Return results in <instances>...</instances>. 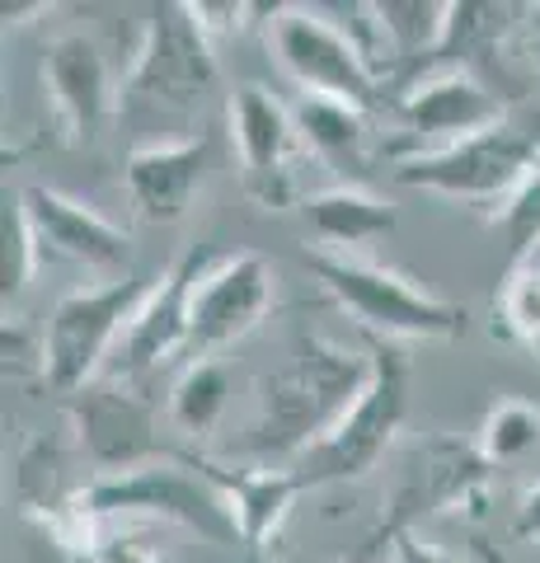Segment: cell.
Returning a JSON list of instances; mask_svg holds the SVG:
<instances>
[{"mask_svg":"<svg viewBox=\"0 0 540 563\" xmlns=\"http://www.w3.org/2000/svg\"><path fill=\"white\" fill-rule=\"evenodd\" d=\"M372 385V352L329 343L320 333L296 343L291 357L258 385V413L245 446L264 461H301L348 418V409Z\"/></svg>","mask_w":540,"mask_h":563,"instance_id":"obj_1","label":"cell"},{"mask_svg":"<svg viewBox=\"0 0 540 563\" xmlns=\"http://www.w3.org/2000/svg\"><path fill=\"white\" fill-rule=\"evenodd\" d=\"M306 268L320 287L334 296L339 310L372 333V339H461L470 314L442 301L423 287H414L405 273L353 254H306Z\"/></svg>","mask_w":540,"mask_h":563,"instance_id":"obj_2","label":"cell"},{"mask_svg":"<svg viewBox=\"0 0 540 563\" xmlns=\"http://www.w3.org/2000/svg\"><path fill=\"white\" fill-rule=\"evenodd\" d=\"M155 282L161 277L128 273L99 282V287H80L52 306L43 329V380L52 395L71 399L85 385H95V372L103 366V357L118 352L132 314L142 310Z\"/></svg>","mask_w":540,"mask_h":563,"instance_id":"obj_3","label":"cell"},{"mask_svg":"<svg viewBox=\"0 0 540 563\" xmlns=\"http://www.w3.org/2000/svg\"><path fill=\"white\" fill-rule=\"evenodd\" d=\"M540 165V113L536 118H508L494 132H480L456 146L414 151L395 165V184L423 188L438 198L503 207L513 188Z\"/></svg>","mask_w":540,"mask_h":563,"instance_id":"obj_4","label":"cell"},{"mask_svg":"<svg viewBox=\"0 0 540 563\" xmlns=\"http://www.w3.org/2000/svg\"><path fill=\"white\" fill-rule=\"evenodd\" d=\"M489 484H494V465L484 461L480 442H465L456 432H432L423 437L399 479L386 498L376 531L367 536V550L395 544L399 536H414L418 521L442 517V512H470L484 517L489 512Z\"/></svg>","mask_w":540,"mask_h":563,"instance_id":"obj_5","label":"cell"},{"mask_svg":"<svg viewBox=\"0 0 540 563\" xmlns=\"http://www.w3.org/2000/svg\"><path fill=\"white\" fill-rule=\"evenodd\" d=\"M372 385L362 399L348 409V418L324 437L316 451H306L291 470L301 474L306 488H329V484H353L362 474L381 465L390 451L395 432L405 428L409 413V362L390 339H372Z\"/></svg>","mask_w":540,"mask_h":563,"instance_id":"obj_6","label":"cell"},{"mask_svg":"<svg viewBox=\"0 0 540 563\" xmlns=\"http://www.w3.org/2000/svg\"><path fill=\"white\" fill-rule=\"evenodd\" d=\"M71 507L99 526L118 517H146V521L184 526V531H194L207 544H235L240 550L231 507L202 474H179L161 465H142L128 474H95L90 484L71 493Z\"/></svg>","mask_w":540,"mask_h":563,"instance_id":"obj_7","label":"cell"},{"mask_svg":"<svg viewBox=\"0 0 540 563\" xmlns=\"http://www.w3.org/2000/svg\"><path fill=\"white\" fill-rule=\"evenodd\" d=\"M268 47L277 66L301 85L310 99H339L372 113L386 103V80L376 76L367 52L339 20L310 5H277L268 20Z\"/></svg>","mask_w":540,"mask_h":563,"instance_id":"obj_8","label":"cell"},{"mask_svg":"<svg viewBox=\"0 0 540 563\" xmlns=\"http://www.w3.org/2000/svg\"><path fill=\"white\" fill-rule=\"evenodd\" d=\"M217 38L198 24L194 0L155 5L128 70V95L155 103H198L217 85Z\"/></svg>","mask_w":540,"mask_h":563,"instance_id":"obj_9","label":"cell"},{"mask_svg":"<svg viewBox=\"0 0 540 563\" xmlns=\"http://www.w3.org/2000/svg\"><path fill=\"white\" fill-rule=\"evenodd\" d=\"M231 141L250 198L258 207H291L296 165L306 161V136L287 103L264 85H240L231 95Z\"/></svg>","mask_w":540,"mask_h":563,"instance_id":"obj_10","label":"cell"},{"mask_svg":"<svg viewBox=\"0 0 540 563\" xmlns=\"http://www.w3.org/2000/svg\"><path fill=\"white\" fill-rule=\"evenodd\" d=\"M212 258H217L212 250L194 244L161 273V282L151 287L142 310L132 314L123 343L113 352V372L123 380H142L161 372L165 362H174L179 352H188V339H194V291Z\"/></svg>","mask_w":540,"mask_h":563,"instance_id":"obj_11","label":"cell"},{"mask_svg":"<svg viewBox=\"0 0 540 563\" xmlns=\"http://www.w3.org/2000/svg\"><path fill=\"white\" fill-rule=\"evenodd\" d=\"M273 310V268L258 254H225L212 258L194 291V339L188 357L202 362L212 352L231 347L235 339Z\"/></svg>","mask_w":540,"mask_h":563,"instance_id":"obj_12","label":"cell"},{"mask_svg":"<svg viewBox=\"0 0 540 563\" xmlns=\"http://www.w3.org/2000/svg\"><path fill=\"white\" fill-rule=\"evenodd\" d=\"M71 413L80 455L99 474H128L151 465V455L161 451L155 437V409L146 399H136L132 390L118 385H85L80 395L62 399Z\"/></svg>","mask_w":540,"mask_h":563,"instance_id":"obj_13","label":"cell"},{"mask_svg":"<svg viewBox=\"0 0 540 563\" xmlns=\"http://www.w3.org/2000/svg\"><path fill=\"white\" fill-rule=\"evenodd\" d=\"M188 470H198L207 484H212L225 507L235 517V531H240V554L245 563H264L277 531L291 512V503L310 493L301 484V474L291 465L287 470H268V465H221V461H207V455H179Z\"/></svg>","mask_w":540,"mask_h":563,"instance_id":"obj_14","label":"cell"},{"mask_svg":"<svg viewBox=\"0 0 540 563\" xmlns=\"http://www.w3.org/2000/svg\"><path fill=\"white\" fill-rule=\"evenodd\" d=\"M24 211L38 235V254L52 263H80L95 273H123L132 258V240L118 231L109 217H99L90 202L66 198L57 188L29 184L24 192ZM128 277V273H123Z\"/></svg>","mask_w":540,"mask_h":563,"instance_id":"obj_15","label":"cell"},{"mask_svg":"<svg viewBox=\"0 0 540 563\" xmlns=\"http://www.w3.org/2000/svg\"><path fill=\"white\" fill-rule=\"evenodd\" d=\"M43 85L52 113L71 141H95L113 118V70L90 33H57L43 52Z\"/></svg>","mask_w":540,"mask_h":563,"instance_id":"obj_16","label":"cell"},{"mask_svg":"<svg viewBox=\"0 0 540 563\" xmlns=\"http://www.w3.org/2000/svg\"><path fill=\"white\" fill-rule=\"evenodd\" d=\"M399 122L418 141L456 146V141H470L508 122V109L475 70H438V76H423L409 90H399Z\"/></svg>","mask_w":540,"mask_h":563,"instance_id":"obj_17","label":"cell"},{"mask_svg":"<svg viewBox=\"0 0 540 563\" xmlns=\"http://www.w3.org/2000/svg\"><path fill=\"white\" fill-rule=\"evenodd\" d=\"M207 169H212V141L207 136L151 141V146H136L123 161V188L142 221L174 225L188 217Z\"/></svg>","mask_w":540,"mask_h":563,"instance_id":"obj_18","label":"cell"},{"mask_svg":"<svg viewBox=\"0 0 540 563\" xmlns=\"http://www.w3.org/2000/svg\"><path fill=\"white\" fill-rule=\"evenodd\" d=\"M301 211H306L310 235L324 240V244H348V250H353V244H372V240L395 231V207L381 202L376 192L357 188V184L310 192L301 202Z\"/></svg>","mask_w":540,"mask_h":563,"instance_id":"obj_19","label":"cell"},{"mask_svg":"<svg viewBox=\"0 0 540 563\" xmlns=\"http://www.w3.org/2000/svg\"><path fill=\"white\" fill-rule=\"evenodd\" d=\"M296 128L306 136V151L334 165H362V141H367V113L339 99H310L301 95L291 103Z\"/></svg>","mask_w":540,"mask_h":563,"instance_id":"obj_20","label":"cell"},{"mask_svg":"<svg viewBox=\"0 0 540 563\" xmlns=\"http://www.w3.org/2000/svg\"><path fill=\"white\" fill-rule=\"evenodd\" d=\"M225 399H231V372H225V362L217 357L188 362L184 376L169 390V422L188 437H207L217 428V418L225 413Z\"/></svg>","mask_w":540,"mask_h":563,"instance_id":"obj_21","label":"cell"},{"mask_svg":"<svg viewBox=\"0 0 540 563\" xmlns=\"http://www.w3.org/2000/svg\"><path fill=\"white\" fill-rule=\"evenodd\" d=\"M475 442H480L484 461H489L494 470H508V465L531 461V455L540 451V404L521 399V395L498 399L494 409L484 413Z\"/></svg>","mask_w":540,"mask_h":563,"instance_id":"obj_22","label":"cell"},{"mask_svg":"<svg viewBox=\"0 0 540 563\" xmlns=\"http://www.w3.org/2000/svg\"><path fill=\"white\" fill-rule=\"evenodd\" d=\"M494 231L503 240V273L536 263V250H540V165L513 188V198L494 211Z\"/></svg>","mask_w":540,"mask_h":563,"instance_id":"obj_23","label":"cell"},{"mask_svg":"<svg viewBox=\"0 0 540 563\" xmlns=\"http://www.w3.org/2000/svg\"><path fill=\"white\" fill-rule=\"evenodd\" d=\"M38 263L43 254H38V235H33L24 198H5V211H0V296H5V314L29 291Z\"/></svg>","mask_w":540,"mask_h":563,"instance_id":"obj_24","label":"cell"},{"mask_svg":"<svg viewBox=\"0 0 540 563\" xmlns=\"http://www.w3.org/2000/svg\"><path fill=\"white\" fill-rule=\"evenodd\" d=\"M508 339L540 347V263L503 273L498 282V324Z\"/></svg>","mask_w":540,"mask_h":563,"instance_id":"obj_25","label":"cell"},{"mask_svg":"<svg viewBox=\"0 0 540 563\" xmlns=\"http://www.w3.org/2000/svg\"><path fill=\"white\" fill-rule=\"evenodd\" d=\"M85 563H161V544H151L146 531H113V526H103Z\"/></svg>","mask_w":540,"mask_h":563,"instance_id":"obj_26","label":"cell"},{"mask_svg":"<svg viewBox=\"0 0 540 563\" xmlns=\"http://www.w3.org/2000/svg\"><path fill=\"white\" fill-rule=\"evenodd\" d=\"M194 14H198V24L212 33V38H221V33H235L240 24H245V14H258V10H250V5H212V0H198L194 5Z\"/></svg>","mask_w":540,"mask_h":563,"instance_id":"obj_27","label":"cell"},{"mask_svg":"<svg viewBox=\"0 0 540 563\" xmlns=\"http://www.w3.org/2000/svg\"><path fill=\"white\" fill-rule=\"evenodd\" d=\"M390 554H395V563H461L456 554H447L442 544H432V540H423V536H399L395 544H390Z\"/></svg>","mask_w":540,"mask_h":563,"instance_id":"obj_28","label":"cell"},{"mask_svg":"<svg viewBox=\"0 0 540 563\" xmlns=\"http://www.w3.org/2000/svg\"><path fill=\"white\" fill-rule=\"evenodd\" d=\"M513 536L527 540V544H540V484H531L527 493H521V507L513 517Z\"/></svg>","mask_w":540,"mask_h":563,"instance_id":"obj_29","label":"cell"},{"mask_svg":"<svg viewBox=\"0 0 540 563\" xmlns=\"http://www.w3.org/2000/svg\"><path fill=\"white\" fill-rule=\"evenodd\" d=\"M52 5H14V0H5V5H0V14H5V24H29V14H47Z\"/></svg>","mask_w":540,"mask_h":563,"instance_id":"obj_30","label":"cell"},{"mask_svg":"<svg viewBox=\"0 0 540 563\" xmlns=\"http://www.w3.org/2000/svg\"><path fill=\"white\" fill-rule=\"evenodd\" d=\"M484 554H489V544H484ZM489 563H508V559H498V554H489Z\"/></svg>","mask_w":540,"mask_h":563,"instance_id":"obj_31","label":"cell"}]
</instances>
